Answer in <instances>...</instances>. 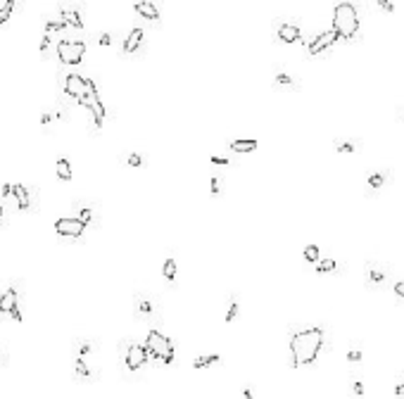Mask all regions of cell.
Returning <instances> with one entry per match:
<instances>
[{
    "label": "cell",
    "instance_id": "obj_25",
    "mask_svg": "<svg viewBox=\"0 0 404 399\" xmlns=\"http://www.w3.org/2000/svg\"><path fill=\"white\" fill-rule=\"evenodd\" d=\"M162 273H164L167 281H174V278H176V262H174V259H167Z\"/></svg>",
    "mask_w": 404,
    "mask_h": 399
},
{
    "label": "cell",
    "instance_id": "obj_39",
    "mask_svg": "<svg viewBox=\"0 0 404 399\" xmlns=\"http://www.w3.org/2000/svg\"><path fill=\"white\" fill-rule=\"evenodd\" d=\"M354 394H364V385H362V380H354Z\"/></svg>",
    "mask_w": 404,
    "mask_h": 399
},
{
    "label": "cell",
    "instance_id": "obj_22",
    "mask_svg": "<svg viewBox=\"0 0 404 399\" xmlns=\"http://www.w3.org/2000/svg\"><path fill=\"white\" fill-rule=\"evenodd\" d=\"M14 7H17V3H12V0H7L5 5L0 7V24H5L10 17H12V12H14Z\"/></svg>",
    "mask_w": 404,
    "mask_h": 399
},
{
    "label": "cell",
    "instance_id": "obj_35",
    "mask_svg": "<svg viewBox=\"0 0 404 399\" xmlns=\"http://www.w3.org/2000/svg\"><path fill=\"white\" fill-rule=\"evenodd\" d=\"M50 41H53V38H50L48 34L43 36V41H41V57H48V50H50Z\"/></svg>",
    "mask_w": 404,
    "mask_h": 399
},
{
    "label": "cell",
    "instance_id": "obj_32",
    "mask_svg": "<svg viewBox=\"0 0 404 399\" xmlns=\"http://www.w3.org/2000/svg\"><path fill=\"white\" fill-rule=\"evenodd\" d=\"M362 357H364V354L359 352V347H357V344L352 347V350H349V354H347V359L352 361V364H359V361H362Z\"/></svg>",
    "mask_w": 404,
    "mask_h": 399
},
{
    "label": "cell",
    "instance_id": "obj_20",
    "mask_svg": "<svg viewBox=\"0 0 404 399\" xmlns=\"http://www.w3.org/2000/svg\"><path fill=\"white\" fill-rule=\"evenodd\" d=\"M369 188H373V190H378V188H383L385 183H388V173H383V171H376V173H371L369 176Z\"/></svg>",
    "mask_w": 404,
    "mask_h": 399
},
{
    "label": "cell",
    "instance_id": "obj_1",
    "mask_svg": "<svg viewBox=\"0 0 404 399\" xmlns=\"http://www.w3.org/2000/svg\"><path fill=\"white\" fill-rule=\"evenodd\" d=\"M323 337H326V333H323L321 326L297 331L293 337H290V357H293V368L314 364L316 357H319L321 350H323Z\"/></svg>",
    "mask_w": 404,
    "mask_h": 399
},
{
    "label": "cell",
    "instance_id": "obj_37",
    "mask_svg": "<svg viewBox=\"0 0 404 399\" xmlns=\"http://www.w3.org/2000/svg\"><path fill=\"white\" fill-rule=\"evenodd\" d=\"M378 7L385 10V12H395V5H392V3H385V0H378Z\"/></svg>",
    "mask_w": 404,
    "mask_h": 399
},
{
    "label": "cell",
    "instance_id": "obj_11",
    "mask_svg": "<svg viewBox=\"0 0 404 399\" xmlns=\"http://www.w3.org/2000/svg\"><path fill=\"white\" fill-rule=\"evenodd\" d=\"M12 197L14 202H17V207L19 209H31V190H29L27 186H21V183H14L12 186Z\"/></svg>",
    "mask_w": 404,
    "mask_h": 399
},
{
    "label": "cell",
    "instance_id": "obj_44",
    "mask_svg": "<svg viewBox=\"0 0 404 399\" xmlns=\"http://www.w3.org/2000/svg\"><path fill=\"white\" fill-rule=\"evenodd\" d=\"M3 219H5V209H3V205H0V223H3Z\"/></svg>",
    "mask_w": 404,
    "mask_h": 399
},
{
    "label": "cell",
    "instance_id": "obj_8",
    "mask_svg": "<svg viewBox=\"0 0 404 399\" xmlns=\"http://www.w3.org/2000/svg\"><path fill=\"white\" fill-rule=\"evenodd\" d=\"M338 38H340V36H338L333 29H328V31L319 34L316 38H312V41H309V45H307L309 55H321V53H326L330 45H336Z\"/></svg>",
    "mask_w": 404,
    "mask_h": 399
},
{
    "label": "cell",
    "instance_id": "obj_23",
    "mask_svg": "<svg viewBox=\"0 0 404 399\" xmlns=\"http://www.w3.org/2000/svg\"><path fill=\"white\" fill-rule=\"evenodd\" d=\"M336 268H338L336 259H321L319 266H316V271H319V273H330V271H336Z\"/></svg>",
    "mask_w": 404,
    "mask_h": 399
},
{
    "label": "cell",
    "instance_id": "obj_17",
    "mask_svg": "<svg viewBox=\"0 0 404 399\" xmlns=\"http://www.w3.org/2000/svg\"><path fill=\"white\" fill-rule=\"evenodd\" d=\"M385 278H388V271H385L381 264H371L369 266V283L378 285V283H383Z\"/></svg>",
    "mask_w": 404,
    "mask_h": 399
},
{
    "label": "cell",
    "instance_id": "obj_9",
    "mask_svg": "<svg viewBox=\"0 0 404 399\" xmlns=\"http://www.w3.org/2000/svg\"><path fill=\"white\" fill-rule=\"evenodd\" d=\"M17 302H19L17 288L5 290L3 297H0V314H12L14 321H21V314H19V309H17Z\"/></svg>",
    "mask_w": 404,
    "mask_h": 399
},
{
    "label": "cell",
    "instance_id": "obj_34",
    "mask_svg": "<svg viewBox=\"0 0 404 399\" xmlns=\"http://www.w3.org/2000/svg\"><path fill=\"white\" fill-rule=\"evenodd\" d=\"M209 190H212V195H219V193H221V181H219V176H212V181H209Z\"/></svg>",
    "mask_w": 404,
    "mask_h": 399
},
{
    "label": "cell",
    "instance_id": "obj_24",
    "mask_svg": "<svg viewBox=\"0 0 404 399\" xmlns=\"http://www.w3.org/2000/svg\"><path fill=\"white\" fill-rule=\"evenodd\" d=\"M62 29H67L62 19H48V21H45V34H48V36L57 34V31H62Z\"/></svg>",
    "mask_w": 404,
    "mask_h": 399
},
{
    "label": "cell",
    "instance_id": "obj_42",
    "mask_svg": "<svg viewBox=\"0 0 404 399\" xmlns=\"http://www.w3.org/2000/svg\"><path fill=\"white\" fill-rule=\"evenodd\" d=\"M395 394H397V397H404V380L399 383L397 387H395Z\"/></svg>",
    "mask_w": 404,
    "mask_h": 399
},
{
    "label": "cell",
    "instance_id": "obj_4",
    "mask_svg": "<svg viewBox=\"0 0 404 399\" xmlns=\"http://www.w3.org/2000/svg\"><path fill=\"white\" fill-rule=\"evenodd\" d=\"M62 88H64V95L74 97V100H79V103H83V100L98 95L96 83L90 81V79H86V76H81V74H67V76H64Z\"/></svg>",
    "mask_w": 404,
    "mask_h": 399
},
{
    "label": "cell",
    "instance_id": "obj_2",
    "mask_svg": "<svg viewBox=\"0 0 404 399\" xmlns=\"http://www.w3.org/2000/svg\"><path fill=\"white\" fill-rule=\"evenodd\" d=\"M333 31L340 38H352L359 31V12L352 3H338L333 10Z\"/></svg>",
    "mask_w": 404,
    "mask_h": 399
},
{
    "label": "cell",
    "instance_id": "obj_7",
    "mask_svg": "<svg viewBox=\"0 0 404 399\" xmlns=\"http://www.w3.org/2000/svg\"><path fill=\"white\" fill-rule=\"evenodd\" d=\"M55 231L62 238H81L86 231V223L79 216H64V219L55 221Z\"/></svg>",
    "mask_w": 404,
    "mask_h": 399
},
{
    "label": "cell",
    "instance_id": "obj_15",
    "mask_svg": "<svg viewBox=\"0 0 404 399\" xmlns=\"http://www.w3.org/2000/svg\"><path fill=\"white\" fill-rule=\"evenodd\" d=\"M228 150H231V152H240V155H245V152H254V150H257V140H252V138H243V140H228Z\"/></svg>",
    "mask_w": 404,
    "mask_h": 399
},
{
    "label": "cell",
    "instance_id": "obj_41",
    "mask_svg": "<svg viewBox=\"0 0 404 399\" xmlns=\"http://www.w3.org/2000/svg\"><path fill=\"white\" fill-rule=\"evenodd\" d=\"M110 43H112V36H110V34H103V36H100V45H110Z\"/></svg>",
    "mask_w": 404,
    "mask_h": 399
},
{
    "label": "cell",
    "instance_id": "obj_10",
    "mask_svg": "<svg viewBox=\"0 0 404 399\" xmlns=\"http://www.w3.org/2000/svg\"><path fill=\"white\" fill-rule=\"evenodd\" d=\"M155 309H157V304L152 302L150 297H145L138 292L136 295V316L145 318V321H152V318H155Z\"/></svg>",
    "mask_w": 404,
    "mask_h": 399
},
{
    "label": "cell",
    "instance_id": "obj_26",
    "mask_svg": "<svg viewBox=\"0 0 404 399\" xmlns=\"http://www.w3.org/2000/svg\"><path fill=\"white\" fill-rule=\"evenodd\" d=\"M304 259L312 264H319V247L316 245H307L304 247Z\"/></svg>",
    "mask_w": 404,
    "mask_h": 399
},
{
    "label": "cell",
    "instance_id": "obj_28",
    "mask_svg": "<svg viewBox=\"0 0 404 399\" xmlns=\"http://www.w3.org/2000/svg\"><path fill=\"white\" fill-rule=\"evenodd\" d=\"M336 150H338V152H345V155H349V152H354V150H357V143H349V140H345V143H343V140H338V143H336Z\"/></svg>",
    "mask_w": 404,
    "mask_h": 399
},
{
    "label": "cell",
    "instance_id": "obj_5",
    "mask_svg": "<svg viewBox=\"0 0 404 399\" xmlns=\"http://www.w3.org/2000/svg\"><path fill=\"white\" fill-rule=\"evenodd\" d=\"M86 55L83 41H60L57 43V57L62 64H79Z\"/></svg>",
    "mask_w": 404,
    "mask_h": 399
},
{
    "label": "cell",
    "instance_id": "obj_12",
    "mask_svg": "<svg viewBox=\"0 0 404 399\" xmlns=\"http://www.w3.org/2000/svg\"><path fill=\"white\" fill-rule=\"evenodd\" d=\"M143 29H131V34L126 36V41H124V53L126 55H131V53H136L138 48H140V43H143Z\"/></svg>",
    "mask_w": 404,
    "mask_h": 399
},
{
    "label": "cell",
    "instance_id": "obj_36",
    "mask_svg": "<svg viewBox=\"0 0 404 399\" xmlns=\"http://www.w3.org/2000/svg\"><path fill=\"white\" fill-rule=\"evenodd\" d=\"M126 162H129V166H140L143 164V157H140V155H129Z\"/></svg>",
    "mask_w": 404,
    "mask_h": 399
},
{
    "label": "cell",
    "instance_id": "obj_30",
    "mask_svg": "<svg viewBox=\"0 0 404 399\" xmlns=\"http://www.w3.org/2000/svg\"><path fill=\"white\" fill-rule=\"evenodd\" d=\"M79 219H81L83 223L88 226L90 221H93V209H90V207H81V214H79Z\"/></svg>",
    "mask_w": 404,
    "mask_h": 399
},
{
    "label": "cell",
    "instance_id": "obj_16",
    "mask_svg": "<svg viewBox=\"0 0 404 399\" xmlns=\"http://www.w3.org/2000/svg\"><path fill=\"white\" fill-rule=\"evenodd\" d=\"M136 12L140 14V17H145V19H150V21H157L159 19V10L152 3H136Z\"/></svg>",
    "mask_w": 404,
    "mask_h": 399
},
{
    "label": "cell",
    "instance_id": "obj_27",
    "mask_svg": "<svg viewBox=\"0 0 404 399\" xmlns=\"http://www.w3.org/2000/svg\"><path fill=\"white\" fill-rule=\"evenodd\" d=\"M276 83H278V86H288V88H295V86H297L293 76L283 74V71H281V74H276Z\"/></svg>",
    "mask_w": 404,
    "mask_h": 399
},
{
    "label": "cell",
    "instance_id": "obj_13",
    "mask_svg": "<svg viewBox=\"0 0 404 399\" xmlns=\"http://www.w3.org/2000/svg\"><path fill=\"white\" fill-rule=\"evenodd\" d=\"M60 14H62V21H64V27L83 29V19H81V14H79V10H74V7H62Z\"/></svg>",
    "mask_w": 404,
    "mask_h": 399
},
{
    "label": "cell",
    "instance_id": "obj_3",
    "mask_svg": "<svg viewBox=\"0 0 404 399\" xmlns=\"http://www.w3.org/2000/svg\"><path fill=\"white\" fill-rule=\"evenodd\" d=\"M145 347H148V352H150V357H155L159 364H172L174 357H176L174 342L164 335V333H159V331H150V333H148Z\"/></svg>",
    "mask_w": 404,
    "mask_h": 399
},
{
    "label": "cell",
    "instance_id": "obj_43",
    "mask_svg": "<svg viewBox=\"0 0 404 399\" xmlns=\"http://www.w3.org/2000/svg\"><path fill=\"white\" fill-rule=\"evenodd\" d=\"M243 397H245V399H254L252 390H250V387H245V390H243Z\"/></svg>",
    "mask_w": 404,
    "mask_h": 399
},
{
    "label": "cell",
    "instance_id": "obj_31",
    "mask_svg": "<svg viewBox=\"0 0 404 399\" xmlns=\"http://www.w3.org/2000/svg\"><path fill=\"white\" fill-rule=\"evenodd\" d=\"M235 316H238V302L231 300V307H228V311H226V323H231Z\"/></svg>",
    "mask_w": 404,
    "mask_h": 399
},
{
    "label": "cell",
    "instance_id": "obj_19",
    "mask_svg": "<svg viewBox=\"0 0 404 399\" xmlns=\"http://www.w3.org/2000/svg\"><path fill=\"white\" fill-rule=\"evenodd\" d=\"M219 361H221L219 354H205V357H198L193 361V368H207V366L219 364Z\"/></svg>",
    "mask_w": 404,
    "mask_h": 399
},
{
    "label": "cell",
    "instance_id": "obj_46",
    "mask_svg": "<svg viewBox=\"0 0 404 399\" xmlns=\"http://www.w3.org/2000/svg\"><path fill=\"white\" fill-rule=\"evenodd\" d=\"M3 361H5V354H3V352H0V364H3Z\"/></svg>",
    "mask_w": 404,
    "mask_h": 399
},
{
    "label": "cell",
    "instance_id": "obj_14",
    "mask_svg": "<svg viewBox=\"0 0 404 399\" xmlns=\"http://www.w3.org/2000/svg\"><path fill=\"white\" fill-rule=\"evenodd\" d=\"M278 38H281L283 43H295L302 38V31H300V27H295V24H281V27H278Z\"/></svg>",
    "mask_w": 404,
    "mask_h": 399
},
{
    "label": "cell",
    "instance_id": "obj_21",
    "mask_svg": "<svg viewBox=\"0 0 404 399\" xmlns=\"http://www.w3.org/2000/svg\"><path fill=\"white\" fill-rule=\"evenodd\" d=\"M74 371H76V376L81 380H90L93 378V371L88 368V364L83 361V359H76V366H74Z\"/></svg>",
    "mask_w": 404,
    "mask_h": 399
},
{
    "label": "cell",
    "instance_id": "obj_40",
    "mask_svg": "<svg viewBox=\"0 0 404 399\" xmlns=\"http://www.w3.org/2000/svg\"><path fill=\"white\" fill-rule=\"evenodd\" d=\"M0 193L5 195V197H12V186H10V183H5V186H3V190H0Z\"/></svg>",
    "mask_w": 404,
    "mask_h": 399
},
{
    "label": "cell",
    "instance_id": "obj_18",
    "mask_svg": "<svg viewBox=\"0 0 404 399\" xmlns=\"http://www.w3.org/2000/svg\"><path fill=\"white\" fill-rule=\"evenodd\" d=\"M55 171H57V176H60L62 181H69V179H72V164H69V159H67V157H60V159H57Z\"/></svg>",
    "mask_w": 404,
    "mask_h": 399
},
{
    "label": "cell",
    "instance_id": "obj_6",
    "mask_svg": "<svg viewBox=\"0 0 404 399\" xmlns=\"http://www.w3.org/2000/svg\"><path fill=\"white\" fill-rule=\"evenodd\" d=\"M148 357H150V352H148V347H143V344L131 342V344H126V350H124V361H126V368H129V371L143 368V366L148 364Z\"/></svg>",
    "mask_w": 404,
    "mask_h": 399
},
{
    "label": "cell",
    "instance_id": "obj_38",
    "mask_svg": "<svg viewBox=\"0 0 404 399\" xmlns=\"http://www.w3.org/2000/svg\"><path fill=\"white\" fill-rule=\"evenodd\" d=\"M395 295L402 297V300H404V281H399L397 285H395Z\"/></svg>",
    "mask_w": 404,
    "mask_h": 399
},
{
    "label": "cell",
    "instance_id": "obj_45",
    "mask_svg": "<svg viewBox=\"0 0 404 399\" xmlns=\"http://www.w3.org/2000/svg\"><path fill=\"white\" fill-rule=\"evenodd\" d=\"M397 112H399V117H402V119H404V107H399V110H397Z\"/></svg>",
    "mask_w": 404,
    "mask_h": 399
},
{
    "label": "cell",
    "instance_id": "obj_29",
    "mask_svg": "<svg viewBox=\"0 0 404 399\" xmlns=\"http://www.w3.org/2000/svg\"><path fill=\"white\" fill-rule=\"evenodd\" d=\"M53 121H55V112H43V114H41V126H43V129L53 126Z\"/></svg>",
    "mask_w": 404,
    "mask_h": 399
},
{
    "label": "cell",
    "instance_id": "obj_33",
    "mask_svg": "<svg viewBox=\"0 0 404 399\" xmlns=\"http://www.w3.org/2000/svg\"><path fill=\"white\" fill-rule=\"evenodd\" d=\"M209 162H212L214 166H228V164H231V159L221 157V155H212V157H209Z\"/></svg>",
    "mask_w": 404,
    "mask_h": 399
}]
</instances>
